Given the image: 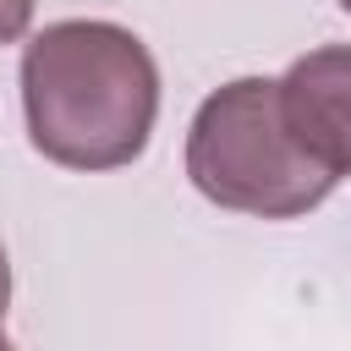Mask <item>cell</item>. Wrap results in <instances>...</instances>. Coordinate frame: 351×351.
I'll use <instances>...</instances> for the list:
<instances>
[{"instance_id": "7", "label": "cell", "mask_w": 351, "mask_h": 351, "mask_svg": "<svg viewBox=\"0 0 351 351\" xmlns=\"http://www.w3.org/2000/svg\"><path fill=\"white\" fill-rule=\"evenodd\" d=\"M340 11H351V0H340Z\"/></svg>"}, {"instance_id": "3", "label": "cell", "mask_w": 351, "mask_h": 351, "mask_svg": "<svg viewBox=\"0 0 351 351\" xmlns=\"http://www.w3.org/2000/svg\"><path fill=\"white\" fill-rule=\"evenodd\" d=\"M280 110L291 137L335 181L351 176V44L307 49L280 77Z\"/></svg>"}, {"instance_id": "5", "label": "cell", "mask_w": 351, "mask_h": 351, "mask_svg": "<svg viewBox=\"0 0 351 351\" xmlns=\"http://www.w3.org/2000/svg\"><path fill=\"white\" fill-rule=\"evenodd\" d=\"M5 307H11V263H5V247H0V324H5Z\"/></svg>"}, {"instance_id": "6", "label": "cell", "mask_w": 351, "mask_h": 351, "mask_svg": "<svg viewBox=\"0 0 351 351\" xmlns=\"http://www.w3.org/2000/svg\"><path fill=\"white\" fill-rule=\"evenodd\" d=\"M0 351H16V346H11V340H5V335H0Z\"/></svg>"}, {"instance_id": "4", "label": "cell", "mask_w": 351, "mask_h": 351, "mask_svg": "<svg viewBox=\"0 0 351 351\" xmlns=\"http://www.w3.org/2000/svg\"><path fill=\"white\" fill-rule=\"evenodd\" d=\"M33 22V0H0V44H16Z\"/></svg>"}, {"instance_id": "1", "label": "cell", "mask_w": 351, "mask_h": 351, "mask_svg": "<svg viewBox=\"0 0 351 351\" xmlns=\"http://www.w3.org/2000/svg\"><path fill=\"white\" fill-rule=\"evenodd\" d=\"M22 115L49 165L121 170L148 148L159 115V66L121 22H49L22 49Z\"/></svg>"}, {"instance_id": "2", "label": "cell", "mask_w": 351, "mask_h": 351, "mask_svg": "<svg viewBox=\"0 0 351 351\" xmlns=\"http://www.w3.org/2000/svg\"><path fill=\"white\" fill-rule=\"evenodd\" d=\"M192 186L252 219H296L335 192V176L307 159L280 110V77H230L186 126Z\"/></svg>"}]
</instances>
